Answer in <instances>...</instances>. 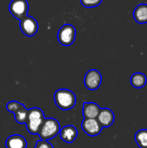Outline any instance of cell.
I'll list each match as a JSON object with an SVG mask.
<instances>
[{
  "label": "cell",
  "mask_w": 147,
  "mask_h": 148,
  "mask_svg": "<svg viewBox=\"0 0 147 148\" xmlns=\"http://www.w3.org/2000/svg\"><path fill=\"white\" fill-rule=\"evenodd\" d=\"M35 148H54L53 145L48 140H39L36 141Z\"/></svg>",
  "instance_id": "19"
},
{
  "label": "cell",
  "mask_w": 147,
  "mask_h": 148,
  "mask_svg": "<svg viewBox=\"0 0 147 148\" xmlns=\"http://www.w3.org/2000/svg\"><path fill=\"white\" fill-rule=\"evenodd\" d=\"M44 119V113L41 108H29L28 110V116L25 122L27 131L31 134H37Z\"/></svg>",
  "instance_id": "2"
},
{
  "label": "cell",
  "mask_w": 147,
  "mask_h": 148,
  "mask_svg": "<svg viewBox=\"0 0 147 148\" xmlns=\"http://www.w3.org/2000/svg\"><path fill=\"white\" fill-rule=\"evenodd\" d=\"M76 37V29L70 23L63 24L57 33V39L60 44L63 46H70L75 42Z\"/></svg>",
  "instance_id": "4"
},
{
  "label": "cell",
  "mask_w": 147,
  "mask_h": 148,
  "mask_svg": "<svg viewBox=\"0 0 147 148\" xmlns=\"http://www.w3.org/2000/svg\"><path fill=\"white\" fill-rule=\"evenodd\" d=\"M6 148H27L26 139L20 134H12L5 140Z\"/></svg>",
  "instance_id": "12"
},
{
  "label": "cell",
  "mask_w": 147,
  "mask_h": 148,
  "mask_svg": "<svg viewBox=\"0 0 147 148\" xmlns=\"http://www.w3.org/2000/svg\"><path fill=\"white\" fill-rule=\"evenodd\" d=\"M19 28L24 36L31 37L38 32L39 25L36 18L30 16H26L19 21Z\"/></svg>",
  "instance_id": "6"
},
{
  "label": "cell",
  "mask_w": 147,
  "mask_h": 148,
  "mask_svg": "<svg viewBox=\"0 0 147 148\" xmlns=\"http://www.w3.org/2000/svg\"><path fill=\"white\" fill-rule=\"evenodd\" d=\"M21 105H22L21 102H18L16 101H10V102H8L6 104V110L12 113V114H14L20 108Z\"/></svg>",
  "instance_id": "18"
},
{
  "label": "cell",
  "mask_w": 147,
  "mask_h": 148,
  "mask_svg": "<svg viewBox=\"0 0 147 148\" xmlns=\"http://www.w3.org/2000/svg\"><path fill=\"white\" fill-rule=\"evenodd\" d=\"M102 127L97 121V119H83L81 122V129L82 131L90 137L98 136L101 131Z\"/></svg>",
  "instance_id": "8"
},
{
  "label": "cell",
  "mask_w": 147,
  "mask_h": 148,
  "mask_svg": "<svg viewBox=\"0 0 147 148\" xmlns=\"http://www.w3.org/2000/svg\"><path fill=\"white\" fill-rule=\"evenodd\" d=\"M29 8V5L27 0H11L9 4L10 13L19 21L28 16Z\"/></svg>",
  "instance_id": "5"
},
{
  "label": "cell",
  "mask_w": 147,
  "mask_h": 148,
  "mask_svg": "<svg viewBox=\"0 0 147 148\" xmlns=\"http://www.w3.org/2000/svg\"><path fill=\"white\" fill-rule=\"evenodd\" d=\"M101 108L95 102H84L82 106V115L85 119H96Z\"/></svg>",
  "instance_id": "11"
},
{
  "label": "cell",
  "mask_w": 147,
  "mask_h": 148,
  "mask_svg": "<svg viewBox=\"0 0 147 148\" xmlns=\"http://www.w3.org/2000/svg\"><path fill=\"white\" fill-rule=\"evenodd\" d=\"M84 85L91 91L97 90L102 82V75L97 69H89L84 76Z\"/></svg>",
  "instance_id": "7"
},
{
  "label": "cell",
  "mask_w": 147,
  "mask_h": 148,
  "mask_svg": "<svg viewBox=\"0 0 147 148\" xmlns=\"http://www.w3.org/2000/svg\"><path fill=\"white\" fill-rule=\"evenodd\" d=\"M96 119L102 127H109L113 124L115 116H114V113L110 108H101L100 113Z\"/></svg>",
  "instance_id": "9"
},
{
  "label": "cell",
  "mask_w": 147,
  "mask_h": 148,
  "mask_svg": "<svg viewBox=\"0 0 147 148\" xmlns=\"http://www.w3.org/2000/svg\"><path fill=\"white\" fill-rule=\"evenodd\" d=\"M61 126L59 121L55 118H45L39 131L38 135L40 140H49L59 134Z\"/></svg>",
  "instance_id": "3"
},
{
  "label": "cell",
  "mask_w": 147,
  "mask_h": 148,
  "mask_svg": "<svg viewBox=\"0 0 147 148\" xmlns=\"http://www.w3.org/2000/svg\"><path fill=\"white\" fill-rule=\"evenodd\" d=\"M133 18L138 23H147V3H139L134 9Z\"/></svg>",
  "instance_id": "13"
},
{
  "label": "cell",
  "mask_w": 147,
  "mask_h": 148,
  "mask_svg": "<svg viewBox=\"0 0 147 148\" xmlns=\"http://www.w3.org/2000/svg\"><path fill=\"white\" fill-rule=\"evenodd\" d=\"M59 134H60L62 140H63L66 143L71 144L77 138L78 130L73 125H67V126L63 127L62 128H61Z\"/></svg>",
  "instance_id": "10"
},
{
  "label": "cell",
  "mask_w": 147,
  "mask_h": 148,
  "mask_svg": "<svg viewBox=\"0 0 147 148\" xmlns=\"http://www.w3.org/2000/svg\"><path fill=\"white\" fill-rule=\"evenodd\" d=\"M134 140L139 148H147V129H140L136 132Z\"/></svg>",
  "instance_id": "16"
},
{
  "label": "cell",
  "mask_w": 147,
  "mask_h": 148,
  "mask_svg": "<svg viewBox=\"0 0 147 148\" xmlns=\"http://www.w3.org/2000/svg\"><path fill=\"white\" fill-rule=\"evenodd\" d=\"M130 82L134 88L139 89L144 88L147 83V78L146 75L141 72H136L131 76Z\"/></svg>",
  "instance_id": "14"
},
{
  "label": "cell",
  "mask_w": 147,
  "mask_h": 148,
  "mask_svg": "<svg viewBox=\"0 0 147 148\" xmlns=\"http://www.w3.org/2000/svg\"><path fill=\"white\" fill-rule=\"evenodd\" d=\"M101 3L102 0H81V5L88 9L98 7Z\"/></svg>",
  "instance_id": "17"
},
{
  "label": "cell",
  "mask_w": 147,
  "mask_h": 148,
  "mask_svg": "<svg viewBox=\"0 0 147 148\" xmlns=\"http://www.w3.org/2000/svg\"><path fill=\"white\" fill-rule=\"evenodd\" d=\"M54 101L55 105L62 110L67 111L72 109L76 104V96L75 93L69 89L60 88L54 94Z\"/></svg>",
  "instance_id": "1"
},
{
  "label": "cell",
  "mask_w": 147,
  "mask_h": 148,
  "mask_svg": "<svg viewBox=\"0 0 147 148\" xmlns=\"http://www.w3.org/2000/svg\"><path fill=\"white\" fill-rule=\"evenodd\" d=\"M28 110L29 109H27L25 106L22 103L20 108L13 114L15 121L19 124H25L28 116Z\"/></svg>",
  "instance_id": "15"
}]
</instances>
